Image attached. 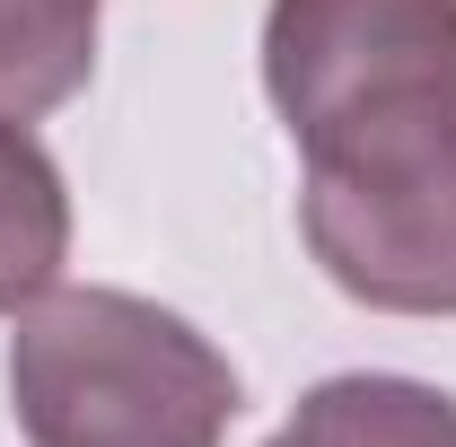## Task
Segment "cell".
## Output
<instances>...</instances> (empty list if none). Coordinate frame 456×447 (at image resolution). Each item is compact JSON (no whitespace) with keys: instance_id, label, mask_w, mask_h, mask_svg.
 I'll list each match as a JSON object with an SVG mask.
<instances>
[{"instance_id":"cell-1","label":"cell","mask_w":456,"mask_h":447,"mask_svg":"<svg viewBox=\"0 0 456 447\" xmlns=\"http://www.w3.org/2000/svg\"><path fill=\"white\" fill-rule=\"evenodd\" d=\"M264 88L342 298L456 316V0H273Z\"/></svg>"},{"instance_id":"cell-2","label":"cell","mask_w":456,"mask_h":447,"mask_svg":"<svg viewBox=\"0 0 456 447\" xmlns=\"http://www.w3.org/2000/svg\"><path fill=\"white\" fill-rule=\"evenodd\" d=\"M9 403L36 447H220L237 369L159 298L45 289L9 334Z\"/></svg>"},{"instance_id":"cell-3","label":"cell","mask_w":456,"mask_h":447,"mask_svg":"<svg viewBox=\"0 0 456 447\" xmlns=\"http://www.w3.org/2000/svg\"><path fill=\"white\" fill-rule=\"evenodd\" d=\"M264 447H456V394L421 378H325Z\"/></svg>"},{"instance_id":"cell-4","label":"cell","mask_w":456,"mask_h":447,"mask_svg":"<svg viewBox=\"0 0 456 447\" xmlns=\"http://www.w3.org/2000/svg\"><path fill=\"white\" fill-rule=\"evenodd\" d=\"M70 255V193L61 167L27 141V123H0V316L45 298Z\"/></svg>"},{"instance_id":"cell-5","label":"cell","mask_w":456,"mask_h":447,"mask_svg":"<svg viewBox=\"0 0 456 447\" xmlns=\"http://www.w3.org/2000/svg\"><path fill=\"white\" fill-rule=\"evenodd\" d=\"M97 70V0H0V123H36Z\"/></svg>"}]
</instances>
